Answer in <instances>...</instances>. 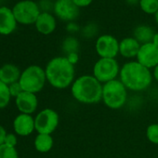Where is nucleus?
Returning <instances> with one entry per match:
<instances>
[{
  "label": "nucleus",
  "mask_w": 158,
  "mask_h": 158,
  "mask_svg": "<svg viewBox=\"0 0 158 158\" xmlns=\"http://www.w3.org/2000/svg\"><path fill=\"white\" fill-rule=\"evenodd\" d=\"M119 80L128 91L139 93L147 90L152 86L153 77L152 70L137 60H128L121 66Z\"/></svg>",
  "instance_id": "f257e3e1"
},
{
  "label": "nucleus",
  "mask_w": 158,
  "mask_h": 158,
  "mask_svg": "<svg viewBox=\"0 0 158 158\" xmlns=\"http://www.w3.org/2000/svg\"><path fill=\"white\" fill-rule=\"evenodd\" d=\"M47 82L56 89H66L71 88L75 80V67L66 56L52 58L45 68Z\"/></svg>",
  "instance_id": "f03ea898"
},
{
  "label": "nucleus",
  "mask_w": 158,
  "mask_h": 158,
  "mask_svg": "<svg viewBox=\"0 0 158 158\" xmlns=\"http://www.w3.org/2000/svg\"><path fill=\"white\" fill-rule=\"evenodd\" d=\"M102 87L103 84L92 74L86 73L77 76L70 89L74 101L81 104L92 105L102 102Z\"/></svg>",
  "instance_id": "7ed1b4c3"
},
{
  "label": "nucleus",
  "mask_w": 158,
  "mask_h": 158,
  "mask_svg": "<svg viewBox=\"0 0 158 158\" xmlns=\"http://www.w3.org/2000/svg\"><path fill=\"white\" fill-rule=\"evenodd\" d=\"M128 101V90L118 79L103 84L102 100L104 105L111 110L124 108Z\"/></svg>",
  "instance_id": "20e7f679"
},
{
  "label": "nucleus",
  "mask_w": 158,
  "mask_h": 158,
  "mask_svg": "<svg viewBox=\"0 0 158 158\" xmlns=\"http://www.w3.org/2000/svg\"><path fill=\"white\" fill-rule=\"evenodd\" d=\"M19 83L25 92L34 94L40 92L48 83L45 69L39 65L28 66L22 72Z\"/></svg>",
  "instance_id": "39448f33"
},
{
  "label": "nucleus",
  "mask_w": 158,
  "mask_h": 158,
  "mask_svg": "<svg viewBox=\"0 0 158 158\" xmlns=\"http://www.w3.org/2000/svg\"><path fill=\"white\" fill-rule=\"evenodd\" d=\"M121 66L116 59L99 58L93 65L92 75L102 84L119 78Z\"/></svg>",
  "instance_id": "423d86ee"
},
{
  "label": "nucleus",
  "mask_w": 158,
  "mask_h": 158,
  "mask_svg": "<svg viewBox=\"0 0 158 158\" xmlns=\"http://www.w3.org/2000/svg\"><path fill=\"white\" fill-rule=\"evenodd\" d=\"M59 124L60 115L51 108H45L41 110L35 117V126L37 134L51 135L57 129Z\"/></svg>",
  "instance_id": "0eeeda50"
},
{
  "label": "nucleus",
  "mask_w": 158,
  "mask_h": 158,
  "mask_svg": "<svg viewBox=\"0 0 158 158\" xmlns=\"http://www.w3.org/2000/svg\"><path fill=\"white\" fill-rule=\"evenodd\" d=\"M12 11L17 23L22 24L35 23L38 16L41 13L38 5L31 0H23V1L17 3Z\"/></svg>",
  "instance_id": "6e6552de"
},
{
  "label": "nucleus",
  "mask_w": 158,
  "mask_h": 158,
  "mask_svg": "<svg viewBox=\"0 0 158 158\" xmlns=\"http://www.w3.org/2000/svg\"><path fill=\"white\" fill-rule=\"evenodd\" d=\"M95 50L100 58L115 59L119 54V41L112 35H102L96 40Z\"/></svg>",
  "instance_id": "1a4fd4ad"
},
{
  "label": "nucleus",
  "mask_w": 158,
  "mask_h": 158,
  "mask_svg": "<svg viewBox=\"0 0 158 158\" xmlns=\"http://www.w3.org/2000/svg\"><path fill=\"white\" fill-rule=\"evenodd\" d=\"M54 14L62 22H74L79 16V8L73 0H57L53 8Z\"/></svg>",
  "instance_id": "9d476101"
},
{
  "label": "nucleus",
  "mask_w": 158,
  "mask_h": 158,
  "mask_svg": "<svg viewBox=\"0 0 158 158\" xmlns=\"http://www.w3.org/2000/svg\"><path fill=\"white\" fill-rule=\"evenodd\" d=\"M136 60L146 68L152 70L158 64V48L152 42L141 45Z\"/></svg>",
  "instance_id": "9b49d317"
},
{
  "label": "nucleus",
  "mask_w": 158,
  "mask_h": 158,
  "mask_svg": "<svg viewBox=\"0 0 158 158\" xmlns=\"http://www.w3.org/2000/svg\"><path fill=\"white\" fill-rule=\"evenodd\" d=\"M13 129L16 135L27 137L35 130V117L32 114H19L13 120Z\"/></svg>",
  "instance_id": "f8f14e48"
},
{
  "label": "nucleus",
  "mask_w": 158,
  "mask_h": 158,
  "mask_svg": "<svg viewBox=\"0 0 158 158\" xmlns=\"http://www.w3.org/2000/svg\"><path fill=\"white\" fill-rule=\"evenodd\" d=\"M15 104L21 114H33L38 107V99L36 94L23 91L15 98Z\"/></svg>",
  "instance_id": "ddd939ff"
},
{
  "label": "nucleus",
  "mask_w": 158,
  "mask_h": 158,
  "mask_svg": "<svg viewBox=\"0 0 158 158\" xmlns=\"http://www.w3.org/2000/svg\"><path fill=\"white\" fill-rule=\"evenodd\" d=\"M17 25V21L13 14V11L7 8H0V34L8 35L11 34Z\"/></svg>",
  "instance_id": "4468645a"
},
{
  "label": "nucleus",
  "mask_w": 158,
  "mask_h": 158,
  "mask_svg": "<svg viewBox=\"0 0 158 158\" xmlns=\"http://www.w3.org/2000/svg\"><path fill=\"white\" fill-rule=\"evenodd\" d=\"M140 44L133 37L128 36L119 41V54L127 60H133L137 57Z\"/></svg>",
  "instance_id": "2eb2a0df"
},
{
  "label": "nucleus",
  "mask_w": 158,
  "mask_h": 158,
  "mask_svg": "<svg viewBox=\"0 0 158 158\" xmlns=\"http://www.w3.org/2000/svg\"><path fill=\"white\" fill-rule=\"evenodd\" d=\"M36 30L42 35H50L56 29V19L49 12H41L35 22Z\"/></svg>",
  "instance_id": "dca6fc26"
},
{
  "label": "nucleus",
  "mask_w": 158,
  "mask_h": 158,
  "mask_svg": "<svg viewBox=\"0 0 158 158\" xmlns=\"http://www.w3.org/2000/svg\"><path fill=\"white\" fill-rule=\"evenodd\" d=\"M21 74L22 72L15 64L7 63L0 67V81H2L8 86L19 82Z\"/></svg>",
  "instance_id": "f3484780"
},
{
  "label": "nucleus",
  "mask_w": 158,
  "mask_h": 158,
  "mask_svg": "<svg viewBox=\"0 0 158 158\" xmlns=\"http://www.w3.org/2000/svg\"><path fill=\"white\" fill-rule=\"evenodd\" d=\"M154 34L155 32L151 26L146 24H140L135 27L133 31V37L140 45H143V44L151 43L152 41Z\"/></svg>",
  "instance_id": "a211bd4d"
},
{
  "label": "nucleus",
  "mask_w": 158,
  "mask_h": 158,
  "mask_svg": "<svg viewBox=\"0 0 158 158\" xmlns=\"http://www.w3.org/2000/svg\"><path fill=\"white\" fill-rule=\"evenodd\" d=\"M54 145L53 137L49 134H37L35 138L34 146L38 152L46 153L51 151Z\"/></svg>",
  "instance_id": "6ab92c4d"
},
{
  "label": "nucleus",
  "mask_w": 158,
  "mask_h": 158,
  "mask_svg": "<svg viewBox=\"0 0 158 158\" xmlns=\"http://www.w3.org/2000/svg\"><path fill=\"white\" fill-rule=\"evenodd\" d=\"M79 48H80L79 41L73 35H69V36L65 37L64 40L62 41V44H61L62 51L66 55H68L70 53H73V52H77L78 53Z\"/></svg>",
  "instance_id": "aec40b11"
},
{
  "label": "nucleus",
  "mask_w": 158,
  "mask_h": 158,
  "mask_svg": "<svg viewBox=\"0 0 158 158\" xmlns=\"http://www.w3.org/2000/svg\"><path fill=\"white\" fill-rule=\"evenodd\" d=\"M139 6L146 14L154 15L158 11V0H139Z\"/></svg>",
  "instance_id": "412c9836"
},
{
  "label": "nucleus",
  "mask_w": 158,
  "mask_h": 158,
  "mask_svg": "<svg viewBox=\"0 0 158 158\" xmlns=\"http://www.w3.org/2000/svg\"><path fill=\"white\" fill-rule=\"evenodd\" d=\"M11 95L10 92V88L8 85L0 81V109L6 108L11 99Z\"/></svg>",
  "instance_id": "4be33fe9"
},
{
  "label": "nucleus",
  "mask_w": 158,
  "mask_h": 158,
  "mask_svg": "<svg viewBox=\"0 0 158 158\" xmlns=\"http://www.w3.org/2000/svg\"><path fill=\"white\" fill-rule=\"evenodd\" d=\"M81 35L87 39L95 37L99 33V26L95 23H89L84 27L81 28Z\"/></svg>",
  "instance_id": "5701e85b"
},
{
  "label": "nucleus",
  "mask_w": 158,
  "mask_h": 158,
  "mask_svg": "<svg viewBox=\"0 0 158 158\" xmlns=\"http://www.w3.org/2000/svg\"><path fill=\"white\" fill-rule=\"evenodd\" d=\"M145 135L148 141L154 145H158V124L153 123L149 125L146 128Z\"/></svg>",
  "instance_id": "b1692460"
},
{
  "label": "nucleus",
  "mask_w": 158,
  "mask_h": 158,
  "mask_svg": "<svg viewBox=\"0 0 158 158\" xmlns=\"http://www.w3.org/2000/svg\"><path fill=\"white\" fill-rule=\"evenodd\" d=\"M0 158H19V153L15 147L3 144L0 146Z\"/></svg>",
  "instance_id": "393cba45"
},
{
  "label": "nucleus",
  "mask_w": 158,
  "mask_h": 158,
  "mask_svg": "<svg viewBox=\"0 0 158 158\" xmlns=\"http://www.w3.org/2000/svg\"><path fill=\"white\" fill-rule=\"evenodd\" d=\"M9 88H10V95H11L12 98L18 97L23 91L19 82H16V83H13V84L10 85Z\"/></svg>",
  "instance_id": "a878e982"
},
{
  "label": "nucleus",
  "mask_w": 158,
  "mask_h": 158,
  "mask_svg": "<svg viewBox=\"0 0 158 158\" xmlns=\"http://www.w3.org/2000/svg\"><path fill=\"white\" fill-rule=\"evenodd\" d=\"M18 142V139L15 133H8L6 139H5V144L11 146V147H16Z\"/></svg>",
  "instance_id": "bb28decb"
},
{
  "label": "nucleus",
  "mask_w": 158,
  "mask_h": 158,
  "mask_svg": "<svg viewBox=\"0 0 158 158\" xmlns=\"http://www.w3.org/2000/svg\"><path fill=\"white\" fill-rule=\"evenodd\" d=\"M66 30L70 34H75V33L80 32L81 31V28H80V26H79L75 22H71V23H67Z\"/></svg>",
  "instance_id": "cd10ccee"
},
{
  "label": "nucleus",
  "mask_w": 158,
  "mask_h": 158,
  "mask_svg": "<svg viewBox=\"0 0 158 158\" xmlns=\"http://www.w3.org/2000/svg\"><path fill=\"white\" fill-rule=\"evenodd\" d=\"M73 1L79 9H80V8L89 7L93 2V0H73Z\"/></svg>",
  "instance_id": "c85d7f7f"
},
{
  "label": "nucleus",
  "mask_w": 158,
  "mask_h": 158,
  "mask_svg": "<svg viewBox=\"0 0 158 158\" xmlns=\"http://www.w3.org/2000/svg\"><path fill=\"white\" fill-rule=\"evenodd\" d=\"M66 58L68 59V60L75 66V64L79 61V55L77 52H73V53H70L68 55H66Z\"/></svg>",
  "instance_id": "c756f323"
},
{
  "label": "nucleus",
  "mask_w": 158,
  "mask_h": 158,
  "mask_svg": "<svg viewBox=\"0 0 158 158\" xmlns=\"http://www.w3.org/2000/svg\"><path fill=\"white\" fill-rule=\"evenodd\" d=\"M8 135V132L6 130V128L0 125V146L5 144V139H6V137Z\"/></svg>",
  "instance_id": "7c9ffc66"
},
{
  "label": "nucleus",
  "mask_w": 158,
  "mask_h": 158,
  "mask_svg": "<svg viewBox=\"0 0 158 158\" xmlns=\"http://www.w3.org/2000/svg\"><path fill=\"white\" fill-rule=\"evenodd\" d=\"M152 77H153V80H155L158 83V64L152 69Z\"/></svg>",
  "instance_id": "2f4dec72"
},
{
  "label": "nucleus",
  "mask_w": 158,
  "mask_h": 158,
  "mask_svg": "<svg viewBox=\"0 0 158 158\" xmlns=\"http://www.w3.org/2000/svg\"><path fill=\"white\" fill-rule=\"evenodd\" d=\"M152 44H153L154 46H156V47L158 48V32L154 34V35H153V38H152Z\"/></svg>",
  "instance_id": "473e14b6"
},
{
  "label": "nucleus",
  "mask_w": 158,
  "mask_h": 158,
  "mask_svg": "<svg viewBox=\"0 0 158 158\" xmlns=\"http://www.w3.org/2000/svg\"><path fill=\"white\" fill-rule=\"evenodd\" d=\"M127 3L128 4H130V5H135V4H139V0H127Z\"/></svg>",
  "instance_id": "72a5a7b5"
},
{
  "label": "nucleus",
  "mask_w": 158,
  "mask_h": 158,
  "mask_svg": "<svg viewBox=\"0 0 158 158\" xmlns=\"http://www.w3.org/2000/svg\"><path fill=\"white\" fill-rule=\"evenodd\" d=\"M154 19H155V22H156V23L158 25V11L154 14Z\"/></svg>",
  "instance_id": "f704fd0d"
},
{
  "label": "nucleus",
  "mask_w": 158,
  "mask_h": 158,
  "mask_svg": "<svg viewBox=\"0 0 158 158\" xmlns=\"http://www.w3.org/2000/svg\"><path fill=\"white\" fill-rule=\"evenodd\" d=\"M157 124H158V115H157Z\"/></svg>",
  "instance_id": "c9c22d12"
}]
</instances>
